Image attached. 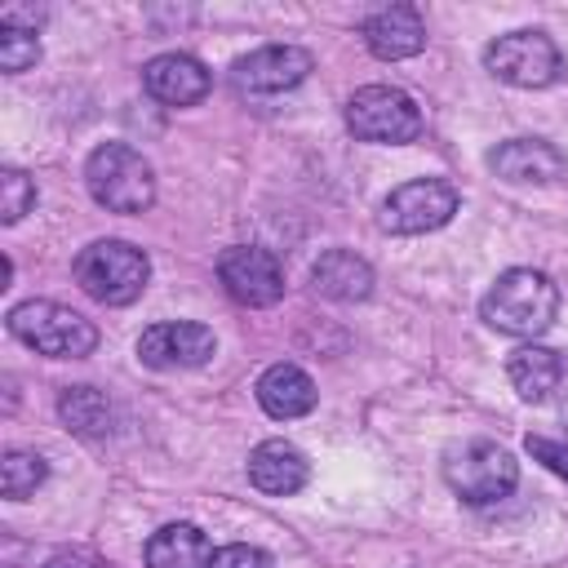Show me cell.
Listing matches in <instances>:
<instances>
[{
    "label": "cell",
    "instance_id": "cell-22",
    "mask_svg": "<svg viewBox=\"0 0 568 568\" xmlns=\"http://www.w3.org/2000/svg\"><path fill=\"white\" fill-rule=\"evenodd\" d=\"M40 62V40L31 27H9L0 22V71L18 75V71H31Z\"/></svg>",
    "mask_w": 568,
    "mask_h": 568
},
{
    "label": "cell",
    "instance_id": "cell-6",
    "mask_svg": "<svg viewBox=\"0 0 568 568\" xmlns=\"http://www.w3.org/2000/svg\"><path fill=\"white\" fill-rule=\"evenodd\" d=\"M346 129L359 142H382V146H404L422 133V111L417 102L395 89V84H364L346 102Z\"/></svg>",
    "mask_w": 568,
    "mask_h": 568
},
{
    "label": "cell",
    "instance_id": "cell-8",
    "mask_svg": "<svg viewBox=\"0 0 568 568\" xmlns=\"http://www.w3.org/2000/svg\"><path fill=\"white\" fill-rule=\"evenodd\" d=\"M462 195L453 182L444 178H413L404 186H395L386 200H382V231L390 235H426V231H439L453 213H457Z\"/></svg>",
    "mask_w": 568,
    "mask_h": 568
},
{
    "label": "cell",
    "instance_id": "cell-7",
    "mask_svg": "<svg viewBox=\"0 0 568 568\" xmlns=\"http://www.w3.org/2000/svg\"><path fill=\"white\" fill-rule=\"evenodd\" d=\"M484 67L515 89H546L559 80L564 58L546 31H506L484 49Z\"/></svg>",
    "mask_w": 568,
    "mask_h": 568
},
{
    "label": "cell",
    "instance_id": "cell-12",
    "mask_svg": "<svg viewBox=\"0 0 568 568\" xmlns=\"http://www.w3.org/2000/svg\"><path fill=\"white\" fill-rule=\"evenodd\" d=\"M209 71L191 53H160L142 67V89L164 106H195L209 93Z\"/></svg>",
    "mask_w": 568,
    "mask_h": 568
},
{
    "label": "cell",
    "instance_id": "cell-17",
    "mask_svg": "<svg viewBox=\"0 0 568 568\" xmlns=\"http://www.w3.org/2000/svg\"><path fill=\"white\" fill-rule=\"evenodd\" d=\"M311 288L333 302H364L373 293V266L364 257H355L351 248H328L311 266Z\"/></svg>",
    "mask_w": 568,
    "mask_h": 568
},
{
    "label": "cell",
    "instance_id": "cell-11",
    "mask_svg": "<svg viewBox=\"0 0 568 568\" xmlns=\"http://www.w3.org/2000/svg\"><path fill=\"white\" fill-rule=\"evenodd\" d=\"M311 75V53L297 44H262L231 67V84L240 93H284Z\"/></svg>",
    "mask_w": 568,
    "mask_h": 568
},
{
    "label": "cell",
    "instance_id": "cell-14",
    "mask_svg": "<svg viewBox=\"0 0 568 568\" xmlns=\"http://www.w3.org/2000/svg\"><path fill=\"white\" fill-rule=\"evenodd\" d=\"M364 44L382 62H399L426 49V22L413 4H386L364 22Z\"/></svg>",
    "mask_w": 568,
    "mask_h": 568
},
{
    "label": "cell",
    "instance_id": "cell-13",
    "mask_svg": "<svg viewBox=\"0 0 568 568\" xmlns=\"http://www.w3.org/2000/svg\"><path fill=\"white\" fill-rule=\"evenodd\" d=\"M311 479V462L297 444L288 439H262L253 453H248V484L257 493H271V497H293L297 488H306Z\"/></svg>",
    "mask_w": 568,
    "mask_h": 568
},
{
    "label": "cell",
    "instance_id": "cell-25",
    "mask_svg": "<svg viewBox=\"0 0 568 568\" xmlns=\"http://www.w3.org/2000/svg\"><path fill=\"white\" fill-rule=\"evenodd\" d=\"M209 568H275V564H271V555H266V550L235 541V546L213 550V564H209Z\"/></svg>",
    "mask_w": 568,
    "mask_h": 568
},
{
    "label": "cell",
    "instance_id": "cell-9",
    "mask_svg": "<svg viewBox=\"0 0 568 568\" xmlns=\"http://www.w3.org/2000/svg\"><path fill=\"white\" fill-rule=\"evenodd\" d=\"M217 280L240 306H275L284 297V266L275 253L253 248V244H231L217 257Z\"/></svg>",
    "mask_w": 568,
    "mask_h": 568
},
{
    "label": "cell",
    "instance_id": "cell-5",
    "mask_svg": "<svg viewBox=\"0 0 568 568\" xmlns=\"http://www.w3.org/2000/svg\"><path fill=\"white\" fill-rule=\"evenodd\" d=\"M444 484L466 506H493V501L515 493L519 462L493 439H466V444H453L444 453Z\"/></svg>",
    "mask_w": 568,
    "mask_h": 568
},
{
    "label": "cell",
    "instance_id": "cell-26",
    "mask_svg": "<svg viewBox=\"0 0 568 568\" xmlns=\"http://www.w3.org/2000/svg\"><path fill=\"white\" fill-rule=\"evenodd\" d=\"M44 568H106L102 559H93L89 550H62V555H53Z\"/></svg>",
    "mask_w": 568,
    "mask_h": 568
},
{
    "label": "cell",
    "instance_id": "cell-20",
    "mask_svg": "<svg viewBox=\"0 0 568 568\" xmlns=\"http://www.w3.org/2000/svg\"><path fill=\"white\" fill-rule=\"evenodd\" d=\"M58 417L67 422V430L84 439H102L111 430V399L98 386H67L58 395Z\"/></svg>",
    "mask_w": 568,
    "mask_h": 568
},
{
    "label": "cell",
    "instance_id": "cell-24",
    "mask_svg": "<svg viewBox=\"0 0 568 568\" xmlns=\"http://www.w3.org/2000/svg\"><path fill=\"white\" fill-rule=\"evenodd\" d=\"M524 448L532 453V462H541L546 470H555L559 479H568V444L546 439V435H528V439H524Z\"/></svg>",
    "mask_w": 568,
    "mask_h": 568
},
{
    "label": "cell",
    "instance_id": "cell-19",
    "mask_svg": "<svg viewBox=\"0 0 568 568\" xmlns=\"http://www.w3.org/2000/svg\"><path fill=\"white\" fill-rule=\"evenodd\" d=\"M213 541L195 524H164L146 541V568H209Z\"/></svg>",
    "mask_w": 568,
    "mask_h": 568
},
{
    "label": "cell",
    "instance_id": "cell-15",
    "mask_svg": "<svg viewBox=\"0 0 568 568\" xmlns=\"http://www.w3.org/2000/svg\"><path fill=\"white\" fill-rule=\"evenodd\" d=\"M564 164H568L564 151L541 138H510V142L493 146V155H488V169L501 182H532V186L564 178Z\"/></svg>",
    "mask_w": 568,
    "mask_h": 568
},
{
    "label": "cell",
    "instance_id": "cell-23",
    "mask_svg": "<svg viewBox=\"0 0 568 568\" xmlns=\"http://www.w3.org/2000/svg\"><path fill=\"white\" fill-rule=\"evenodd\" d=\"M31 204H36V182L22 169H4L0 173V222L4 226L22 222L31 213Z\"/></svg>",
    "mask_w": 568,
    "mask_h": 568
},
{
    "label": "cell",
    "instance_id": "cell-10",
    "mask_svg": "<svg viewBox=\"0 0 568 568\" xmlns=\"http://www.w3.org/2000/svg\"><path fill=\"white\" fill-rule=\"evenodd\" d=\"M213 351H217L213 328L191 324V320H164V324H151V328L138 337V359H142L146 368H160V373L200 368V364L213 359Z\"/></svg>",
    "mask_w": 568,
    "mask_h": 568
},
{
    "label": "cell",
    "instance_id": "cell-2",
    "mask_svg": "<svg viewBox=\"0 0 568 568\" xmlns=\"http://www.w3.org/2000/svg\"><path fill=\"white\" fill-rule=\"evenodd\" d=\"M4 324L22 346H31L36 355H49V359H84L98 346L93 320H84L80 311L62 306V302H44V297L18 302L4 315Z\"/></svg>",
    "mask_w": 568,
    "mask_h": 568
},
{
    "label": "cell",
    "instance_id": "cell-21",
    "mask_svg": "<svg viewBox=\"0 0 568 568\" xmlns=\"http://www.w3.org/2000/svg\"><path fill=\"white\" fill-rule=\"evenodd\" d=\"M44 475H49V466H44V457H40V453L9 448V453L0 457V493H4L9 501L31 497V493L44 484Z\"/></svg>",
    "mask_w": 568,
    "mask_h": 568
},
{
    "label": "cell",
    "instance_id": "cell-4",
    "mask_svg": "<svg viewBox=\"0 0 568 568\" xmlns=\"http://www.w3.org/2000/svg\"><path fill=\"white\" fill-rule=\"evenodd\" d=\"M146 280H151V262L129 240H93L75 257V284L93 302H102V306H129V302H138L142 288H146Z\"/></svg>",
    "mask_w": 568,
    "mask_h": 568
},
{
    "label": "cell",
    "instance_id": "cell-1",
    "mask_svg": "<svg viewBox=\"0 0 568 568\" xmlns=\"http://www.w3.org/2000/svg\"><path fill=\"white\" fill-rule=\"evenodd\" d=\"M479 315L488 328L510 337H541L559 315V284L546 271L510 266L493 280V288L479 302Z\"/></svg>",
    "mask_w": 568,
    "mask_h": 568
},
{
    "label": "cell",
    "instance_id": "cell-3",
    "mask_svg": "<svg viewBox=\"0 0 568 568\" xmlns=\"http://www.w3.org/2000/svg\"><path fill=\"white\" fill-rule=\"evenodd\" d=\"M84 186L106 213H142L155 200V173L129 142H102L84 160Z\"/></svg>",
    "mask_w": 568,
    "mask_h": 568
},
{
    "label": "cell",
    "instance_id": "cell-18",
    "mask_svg": "<svg viewBox=\"0 0 568 568\" xmlns=\"http://www.w3.org/2000/svg\"><path fill=\"white\" fill-rule=\"evenodd\" d=\"M506 377H510V386L519 390V399H528V404H546V399L559 390V382H564V359H559V351L528 342V346L510 351V359H506Z\"/></svg>",
    "mask_w": 568,
    "mask_h": 568
},
{
    "label": "cell",
    "instance_id": "cell-16",
    "mask_svg": "<svg viewBox=\"0 0 568 568\" xmlns=\"http://www.w3.org/2000/svg\"><path fill=\"white\" fill-rule=\"evenodd\" d=\"M320 390L315 382L297 368V364H271L262 377H257V404L275 417V422H293V417H306L315 408Z\"/></svg>",
    "mask_w": 568,
    "mask_h": 568
}]
</instances>
